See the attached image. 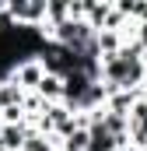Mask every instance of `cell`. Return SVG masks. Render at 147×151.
<instances>
[{
	"label": "cell",
	"instance_id": "6da1fadb",
	"mask_svg": "<svg viewBox=\"0 0 147 151\" xmlns=\"http://www.w3.org/2000/svg\"><path fill=\"white\" fill-rule=\"evenodd\" d=\"M102 84L109 91H140L147 84V56L137 42H126L116 56L102 60Z\"/></svg>",
	"mask_w": 147,
	"mask_h": 151
},
{
	"label": "cell",
	"instance_id": "7a4b0ae2",
	"mask_svg": "<svg viewBox=\"0 0 147 151\" xmlns=\"http://www.w3.org/2000/svg\"><path fill=\"white\" fill-rule=\"evenodd\" d=\"M7 11L21 28H46V0H11Z\"/></svg>",
	"mask_w": 147,
	"mask_h": 151
},
{
	"label": "cell",
	"instance_id": "3957f363",
	"mask_svg": "<svg viewBox=\"0 0 147 151\" xmlns=\"http://www.w3.org/2000/svg\"><path fill=\"white\" fill-rule=\"evenodd\" d=\"M7 81H14L21 91H39V84L46 81V67H42V60H25V63H18L14 70H11V77Z\"/></svg>",
	"mask_w": 147,
	"mask_h": 151
},
{
	"label": "cell",
	"instance_id": "277c9868",
	"mask_svg": "<svg viewBox=\"0 0 147 151\" xmlns=\"http://www.w3.org/2000/svg\"><path fill=\"white\" fill-rule=\"evenodd\" d=\"M32 134H35L32 123H4V130H0V151H25Z\"/></svg>",
	"mask_w": 147,
	"mask_h": 151
},
{
	"label": "cell",
	"instance_id": "5b68a950",
	"mask_svg": "<svg viewBox=\"0 0 147 151\" xmlns=\"http://www.w3.org/2000/svg\"><path fill=\"white\" fill-rule=\"evenodd\" d=\"M39 95L49 102V106H56V102H63V77H53L46 74V81L39 84Z\"/></svg>",
	"mask_w": 147,
	"mask_h": 151
},
{
	"label": "cell",
	"instance_id": "8992f818",
	"mask_svg": "<svg viewBox=\"0 0 147 151\" xmlns=\"http://www.w3.org/2000/svg\"><path fill=\"white\" fill-rule=\"evenodd\" d=\"M60 151H91V134L88 130H74L67 141H60Z\"/></svg>",
	"mask_w": 147,
	"mask_h": 151
},
{
	"label": "cell",
	"instance_id": "52a82bcc",
	"mask_svg": "<svg viewBox=\"0 0 147 151\" xmlns=\"http://www.w3.org/2000/svg\"><path fill=\"white\" fill-rule=\"evenodd\" d=\"M133 42L140 46V53L147 56V21H140V25H137V32H133Z\"/></svg>",
	"mask_w": 147,
	"mask_h": 151
}]
</instances>
